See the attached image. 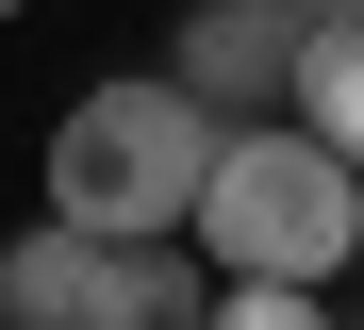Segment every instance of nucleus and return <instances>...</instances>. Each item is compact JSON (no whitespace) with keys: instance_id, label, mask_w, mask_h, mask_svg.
<instances>
[{"instance_id":"1","label":"nucleus","mask_w":364,"mask_h":330,"mask_svg":"<svg viewBox=\"0 0 364 330\" xmlns=\"http://www.w3.org/2000/svg\"><path fill=\"white\" fill-rule=\"evenodd\" d=\"M182 231H199L215 264H265V281H348L364 264V165L315 116H232Z\"/></svg>"},{"instance_id":"2","label":"nucleus","mask_w":364,"mask_h":330,"mask_svg":"<svg viewBox=\"0 0 364 330\" xmlns=\"http://www.w3.org/2000/svg\"><path fill=\"white\" fill-rule=\"evenodd\" d=\"M199 165H215V116L182 99V66L166 83H83L50 116V215H83V231H182Z\"/></svg>"},{"instance_id":"3","label":"nucleus","mask_w":364,"mask_h":330,"mask_svg":"<svg viewBox=\"0 0 364 330\" xmlns=\"http://www.w3.org/2000/svg\"><path fill=\"white\" fill-rule=\"evenodd\" d=\"M166 66H182V99H199L215 132H232V116H282V83H298V0H199Z\"/></svg>"},{"instance_id":"4","label":"nucleus","mask_w":364,"mask_h":330,"mask_svg":"<svg viewBox=\"0 0 364 330\" xmlns=\"http://www.w3.org/2000/svg\"><path fill=\"white\" fill-rule=\"evenodd\" d=\"M0 314L17 330H100V231L83 215H33L17 248H0Z\"/></svg>"},{"instance_id":"5","label":"nucleus","mask_w":364,"mask_h":330,"mask_svg":"<svg viewBox=\"0 0 364 330\" xmlns=\"http://www.w3.org/2000/svg\"><path fill=\"white\" fill-rule=\"evenodd\" d=\"M282 116H315L331 149L364 165V0H331V17H298V83H282Z\"/></svg>"},{"instance_id":"6","label":"nucleus","mask_w":364,"mask_h":330,"mask_svg":"<svg viewBox=\"0 0 364 330\" xmlns=\"http://www.w3.org/2000/svg\"><path fill=\"white\" fill-rule=\"evenodd\" d=\"M0 17H33V0H0Z\"/></svg>"},{"instance_id":"7","label":"nucleus","mask_w":364,"mask_h":330,"mask_svg":"<svg viewBox=\"0 0 364 330\" xmlns=\"http://www.w3.org/2000/svg\"><path fill=\"white\" fill-rule=\"evenodd\" d=\"M298 17H331V0H298Z\"/></svg>"}]
</instances>
